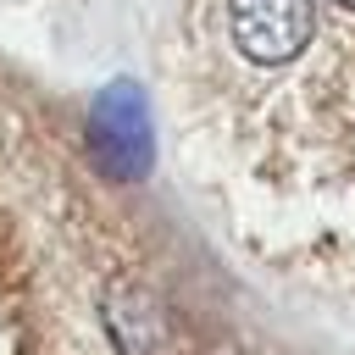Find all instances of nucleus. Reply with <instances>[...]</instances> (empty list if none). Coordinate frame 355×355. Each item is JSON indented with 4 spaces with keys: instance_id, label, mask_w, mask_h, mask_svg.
Listing matches in <instances>:
<instances>
[{
    "instance_id": "obj_1",
    "label": "nucleus",
    "mask_w": 355,
    "mask_h": 355,
    "mask_svg": "<svg viewBox=\"0 0 355 355\" xmlns=\"http://www.w3.org/2000/svg\"><path fill=\"white\" fill-rule=\"evenodd\" d=\"M89 150L100 155V166L122 183H139L155 166V133H150V105L139 83H111L94 111H89Z\"/></svg>"
}]
</instances>
